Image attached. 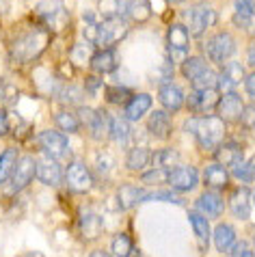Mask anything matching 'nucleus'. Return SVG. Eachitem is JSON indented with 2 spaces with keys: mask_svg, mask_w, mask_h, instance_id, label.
I'll return each instance as SVG.
<instances>
[{
  "mask_svg": "<svg viewBox=\"0 0 255 257\" xmlns=\"http://www.w3.org/2000/svg\"><path fill=\"white\" fill-rule=\"evenodd\" d=\"M48 46H50V31L41 28V26H35L13 41L11 54H13V59L28 63V61H35L37 56H41V52H44Z\"/></svg>",
  "mask_w": 255,
  "mask_h": 257,
  "instance_id": "obj_1",
  "label": "nucleus"
},
{
  "mask_svg": "<svg viewBox=\"0 0 255 257\" xmlns=\"http://www.w3.org/2000/svg\"><path fill=\"white\" fill-rule=\"evenodd\" d=\"M186 130L193 132L201 149H216L225 139V121L212 115L186 121Z\"/></svg>",
  "mask_w": 255,
  "mask_h": 257,
  "instance_id": "obj_2",
  "label": "nucleus"
},
{
  "mask_svg": "<svg viewBox=\"0 0 255 257\" xmlns=\"http://www.w3.org/2000/svg\"><path fill=\"white\" fill-rule=\"evenodd\" d=\"M128 35V22L123 18H110L102 24H89L87 39L91 46H100L102 50L112 48Z\"/></svg>",
  "mask_w": 255,
  "mask_h": 257,
  "instance_id": "obj_3",
  "label": "nucleus"
},
{
  "mask_svg": "<svg viewBox=\"0 0 255 257\" xmlns=\"http://www.w3.org/2000/svg\"><path fill=\"white\" fill-rule=\"evenodd\" d=\"M186 18H188V35H193V37L199 39L210 26H214V24H216L218 13L212 9L210 5L201 3V5L193 7V9L186 13Z\"/></svg>",
  "mask_w": 255,
  "mask_h": 257,
  "instance_id": "obj_4",
  "label": "nucleus"
},
{
  "mask_svg": "<svg viewBox=\"0 0 255 257\" xmlns=\"http://www.w3.org/2000/svg\"><path fill=\"white\" fill-rule=\"evenodd\" d=\"M37 141H39L41 152H44L48 158H52V160H61V158H65V156L69 154V143H67V139L63 137L61 132H56V130L41 132Z\"/></svg>",
  "mask_w": 255,
  "mask_h": 257,
  "instance_id": "obj_5",
  "label": "nucleus"
},
{
  "mask_svg": "<svg viewBox=\"0 0 255 257\" xmlns=\"http://www.w3.org/2000/svg\"><path fill=\"white\" fill-rule=\"evenodd\" d=\"M65 182L74 192H89L93 188V175L89 173L87 164L80 160H72L65 171Z\"/></svg>",
  "mask_w": 255,
  "mask_h": 257,
  "instance_id": "obj_6",
  "label": "nucleus"
},
{
  "mask_svg": "<svg viewBox=\"0 0 255 257\" xmlns=\"http://www.w3.org/2000/svg\"><path fill=\"white\" fill-rule=\"evenodd\" d=\"M205 52H208V56L214 63H225L229 56H233V52H236V41H233V37L229 33H218L208 41Z\"/></svg>",
  "mask_w": 255,
  "mask_h": 257,
  "instance_id": "obj_7",
  "label": "nucleus"
},
{
  "mask_svg": "<svg viewBox=\"0 0 255 257\" xmlns=\"http://www.w3.org/2000/svg\"><path fill=\"white\" fill-rule=\"evenodd\" d=\"M167 182L171 184L175 190H193L197 186V182H199V173H197L195 167H188V164H180V167H173L169 171V177Z\"/></svg>",
  "mask_w": 255,
  "mask_h": 257,
  "instance_id": "obj_8",
  "label": "nucleus"
},
{
  "mask_svg": "<svg viewBox=\"0 0 255 257\" xmlns=\"http://www.w3.org/2000/svg\"><path fill=\"white\" fill-rule=\"evenodd\" d=\"M33 177H35V158H31V156H24V158L18 160L16 171H13V175H11L9 195H11V192L24 190L28 184L33 182Z\"/></svg>",
  "mask_w": 255,
  "mask_h": 257,
  "instance_id": "obj_9",
  "label": "nucleus"
},
{
  "mask_svg": "<svg viewBox=\"0 0 255 257\" xmlns=\"http://www.w3.org/2000/svg\"><path fill=\"white\" fill-rule=\"evenodd\" d=\"M186 104H188V110H193V112H210L218 104V91L216 89H195L186 97Z\"/></svg>",
  "mask_w": 255,
  "mask_h": 257,
  "instance_id": "obj_10",
  "label": "nucleus"
},
{
  "mask_svg": "<svg viewBox=\"0 0 255 257\" xmlns=\"http://www.w3.org/2000/svg\"><path fill=\"white\" fill-rule=\"evenodd\" d=\"M244 80V69L240 63L236 61H231L227 63V65L223 67V71L216 76V91L218 93H231V89L236 87L238 82H242Z\"/></svg>",
  "mask_w": 255,
  "mask_h": 257,
  "instance_id": "obj_11",
  "label": "nucleus"
},
{
  "mask_svg": "<svg viewBox=\"0 0 255 257\" xmlns=\"http://www.w3.org/2000/svg\"><path fill=\"white\" fill-rule=\"evenodd\" d=\"M216 110H218V119L223 121H240V115L244 110V104H242V97L238 93H225L216 104Z\"/></svg>",
  "mask_w": 255,
  "mask_h": 257,
  "instance_id": "obj_12",
  "label": "nucleus"
},
{
  "mask_svg": "<svg viewBox=\"0 0 255 257\" xmlns=\"http://www.w3.org/2000/svg\"><path fill=\"white\" fill-rule=\"evenodd\" d=\"M35 177H39V182L46 184V186H59L61 180H63L59 162L52 160V158L37 160L35 162Z\"/></svg>",
  "mask_w": 255,
  "mask_h": 257,
  "instance_id": "obj_13",
  "label": "nucleus"
},
{
  "mask_svg": "<svg viewBox=\"0 0 255 257\" xmlns=\"http://www.w3.org/2000/svg\"><path fill=\"white\" fill-rule=\"evenodd\" d=\"M167 44L173 59H184L188 52V28L184 24H173L167 33Z\"/></svg>",
  "mask_w": 255,
  "mask_h": 257,
  "instance_id": "obj_14",
  "label": "nucleus"
},
{
  "mask_svg": "<svg viewBox=\"0 0 255 257\" xmlns=\"http://www.w3.org/2000/svg\"><path fill=\"white\" fill-rule=\"evenodd\" d=\"M117 52L112 48H106V50H97L91 56L89 65H91V71H93L95 76H102V74H110V71H115L117 67Z\"/></svg>",
  "mask_w": 255,
  "mask_h": 257,
  "instance_id": "obj_15",
  "label": "nucleus"
},
{
  "mask_svg": "<svg viewBox=\"0 0 255 257\" xmlns=\"http://www.w3.org/2000/svg\"><path fill=\"white\" fill-rule=\"evenodd\" d=\"M229 210L236 218L246 220L251 216V192L246 190L244 186H240L231 192L229 197Z\"/></svg>",
  "mask_w": 255,
  "mask_h": 257,
  "instance_id": "obj_16",
  "label": "nucleus"
},
{
  "mask_svg": "<svg viewBox=\"0 0 255 257\" xmlns=\"http://www.w3.org/2000/svg\"><path fill=\"white\" fill-rule=\"evenodd\" d=\"M80 123H84L91 130V134L97 139H102L106 134V127H108V121H106L104 112L100 110H93V108H87V106H82L80 108Z\"/></svg>",
  "mask_w": 255,
  "mask_h": 257,
  "instance_id": "obj_17",
  "label": "nucleus"
},
{
  "mask_svg": "<svg viewBox=\"0 0 255 257\" xmlns=\"http://www.w3.org/2000/svg\"><path fill=\"white\" fill-rule=\"evenodd\" d=\"M223 208H225V201L221 195L216 192H205L197 199V212L201 216H210V218H218L223 214Z\"/></svg>",
  "mask_w": 255,
  "mask_h": 257,
  "instance_id": "obj_18",
  "label": "nucleus"
},
{
  "mask_svg": "<svg viewBox=\"0 0 255 257\" xmlns=\"http://www.w3.org/2000/svg\"><path fill=\"white\" fill-rule=\"evenodd\" d=\"M145 197H147V192L139 186H132V184H123V186H119V190H117V201H119V208L121 210H132L134 205L145 201Z\"/></svg>",
  "mask_w": 255,
  "mask_h": 257,
  "instance_id": "obj_19",
  "label": "nucleus"
},
{
  "mask_svg": "<svg viewBox=\"0 0 255 257\" xmlns=\"http://www.w3.org/2000/svg\"><path fill=\"white\" fill-rule=\"evenodd\" d=\"M216 164H221V167H225L227 164L229 169L238 167V164H242V149H240L236 143H221V145L216 147Z\"/></svg>",
  "mask_w": 255,
  "mask_h": 257,
  "instance_id": "obj_20",
  "label": "nucleus"
},
{
  "mask_svg": "<svg viewBox=\"0 0 255 257\" xmlns=\"http://www.w3.org/2000/svg\"><path fill=\"white\" fill-rule=\"evenodd\" d=\"M150 108H152V95L137 93V95H132V99L125 104V119L128 121H139Z\"/></svg>",
  "mask_w": 255,
  "mask_h": 257,
  "instance_id": "obj_21",
  "label": "nucleus"
},
{
  "mask_svg": "<svg viewBox=\"0 0 255 257\" xmlns=\"http://www.w3.org/2000/svg\"><path fill=\"white\" fill-rule=\"evenodd\" d=\"M78 229H80L82 240H95L102 233V218L95 212H84L80 216V223H78Z\"/></svg>",
  "mask_w": 255,
  "mask_h": 257,
  "instance_id": "obj_22",
  "label": "nucleus"
},
{
  "mask_svg": "<svg viewBox=\"0 0 255 257\" xmlns=\"http://www.w3.org/2000/svg\"><path fill=\"white\" fill-rule=\"evenodd\" d=\"M160 102L167 110H180L184 104V93L178 84L173 82H165L160 87Z\"/></svg>",
  "mask_w": 255,
  "mask_h": 257,
  "instance_id": "obj_23",
  "label": "nucleus"
},
{
  "mask_svg": "<svg viewBox=\"0 0 255 257\" xmlns=\"http://www.w3.org/2000/svg\"><path fill=\"white\" fill-rule=\"evenodd\" d=\"M123 13L128 16V20H132V22H137V24L147 22L152 16L150 0H125Z\"/></svg>",
  "mask_w": 255,
  "mask_h": 257,
  "instance_id": "obj_24",
  "label": "nucleus"
},
{
  "mask_svg": "<svg viewBox=\"0 0 255 257\" xmlns=\"http://www.w3.org/2000/svg\"><path fill=\"white\" fill-rule=\"evenodd\" d=\"M255 0H236V13H233V24L240 28L255 26Z\"/></svg>",
  "mask_w": 255,
  "mask_h": 257,
  "instance_id": "obj_25",
  "label": "nucleus"
},
{
  "mask_svg": "<svg viewBox=\"0 0 255 257\" xmlns=\"http://www.w3.org/2000/svg\"><path fill=\"white\" fill-rule=\"evenodd\" d=\"M147 130L158 139H167L171 134V117L165 110H154L147 121Z\"/></svg>",
  "mask_w": 255,
  "mask_h": 257,
  "instance_id": "obj_26",
  "label": "nucleus"
},
{
  "mask_svg": "<svg viewBox=\"0 0 255 257\" xmlns=\"http://www.w3.org/2000/svg\"><path fill=\"white\" fill-rule=\"evenodd\" d=\"M203 182H205V186L221 190L229 184V173L225 167H221V164H210L203 173Z\"/></svg>",
  "mask_w": 255,
  "mask_h": 257,
  "instance_id": "obj_27",
  "label": "nucleus"
},
{
  "mask_svg": "<svg viewBox=\"0 0 255 257\" xmlns=\"http://www.w3.org/2000/svg\"><path fill=\"white\" fill-rule=\"evenodd\" d=\"M108 132L115 143L119 145H125L128 141L132 137V127H130V121L128 119H121V117H108Z\"/></svg>",
  "mask_w": 255,
  "mask_h": 257,
  "instance_id": "obj_28",
  "label": "nucleus"
},
{
  "mask_svg": "<svg viewBox=\"0 0 255 257\" xmlns=\"http://www.w3.org/2000/svg\"><path fill=\"white\" fill-rule=\"evenodd\" d=\"M18 160H20V154H18L16 147H9V149H5V152L0 154V186H3L7 180H11Z\"/></svg>",
  "mask_w": 255,
  "mask_h": 257,
  "instance_id": "obj_29",
  "label": "nucleus"
},
{
  "mask_svg": "<svg viewBox=\"0 0 255 257\" xmlns=\"http://www.w3.org/2000/svg\"><path fill=\"white\" fill-rule=\"evenodd\" d=\"M233 242H236V231H233L231 225L223 223V225H218L214 229V246H216V251H223V253L229 251Z\"/></svg>",
  "mask_w": 255,
  "mask_h": 257,
  "instance_id": "obj_30",
  "label": "nucleus"
},
{
  "mask_svg": "<svg viewBox=\"0 0 255 257\" xmlns=\"http://www.w3.org/2000/svg\"><path fill=\"white\" fill-rule=\"evenodd\" d=\"M208 67L210 65H208V61H205L203 56H188V59L182 61V74H184V78H186L188 82L195 80V78Z\"/></svg>",
  "mask_w": 255,
  "mask_h": 257,
  "instance_id": "obj_31",
  "label": "nucleus"
},
{
  "mask_svg": "<svg viewBox=\"0 0 255 257\" xmlns=\"http://www.w3.org/2000/svg\"><path fill=\"white\" fill-rule=\"evenodd\" d=\"M152 162V152L145 147H132V152H128L125 167L130 171H141L145 169V164Z\"/></svg>",
  "mask_w": 255,
  "mask_h": 257,
  "instance_id": "obj_32",
  "label": "nucleus"
},
{
  "mask_svg": "<svg viewBox=\"0 0 255 257\" xmlns=\"http://www.w3.org/2000/svg\"><path fill=\"white\" fill-rule=\"evenodd\" d=\"M188 218H190V225H193L197 238L201 240V246H205V244H208V240H210V225H208V218L201 216V214L197 212V210L190 212Z\"/></svg>",
  "mask_w": 255,
  "mask_h": 257,
  "instance_id": "obj_33",
  "label": "nucleus"
},
{
  "mask_svg": "<svg viewBox=\"0 0 255 257\" xmlns=\"http://www.w3.org/2000/svg\"><path fill=\"white\" fill-rule=\"evenodd\" d=\"M112 257H130L132 255V240L128 233H117L110 242Z\"/></svg>",
  "mask_w": 255,
  "mask_h": 257,
  "instance_id": "obj_34",
  "label": "nucleus"
},
{
  "mask_svg": "<svg viewBox=\"0 0 255 257\" xmlns=\"http://www.w3.org/2000/svg\"><path fill=\"white\" fill-rule=\"evenodd\" d=\"M178 160H180V154L175 152V149H160V152L152 154V162L158 169H167L169 171Z\"/></svg>",
  "mask_w": 255,
  "mask_h": 257,
  "instance_id": "obj_35",
  "label": "nucleus"
},
{
  "mask_svg": "<svg viewBox=\"0 0 255 257\" xmlns=\"http://www.w3.org/2000/svg\"><path fill=\"white\" fill-rule=\"evenodd\" d=\"M97 11H100L106 20L121 18L123 16V3L121 0H97Z\"/></svg>",
  "mask_w": 255,
  "mask_h": 257,
  "instance_id": "obj_36",
  "label": "nucleus"
},
{
  "mask_svg": "<svg viewBox=\"0 0 255 257\" xmlns=\"http://www.w3.org/2000/svg\"><path fill=\"white\" fill-rule=\"evenodd\" d=\"M132 91L130 89H125V87H110V89H106V99H108V104H115V106H123L125 108V104L132 99Z\"/></svg>",
  "mask_w": 255,
  "mask_h": 257,
  "instance_id": "obj_37",
  "label": "nucleus"
},
{
  "mask_svg": "<svg viewBox=\"0 0 255 257\" xmlns=\"http://www.w3.org/2000/svg\"><path fill=\"white\" fill-rule=\"evenodd\" d=\"M54 123L59 125L63 132H78V125H80V121H78V117L72 115V112L59 110V112L54 115Z\"/></svg>",
  "mask_w": 255,
  "mask_h": 257,
  "instance_id": "obj_38",
  "label": "nucleus"
},
{
  "mask_svg": "<svg viewBox=\"0 0 255 257\" xmlns=\"http://www.w3.org/2000/svg\"><path fill=\"white\" fill-rule=\"evenodd\" d=\"M69 56H72V61L74 63H82L84 61H91V56H93V52H91V44L89 41H78V44H74V48L69 50Z\"/></svg>",
  "mask_w": 255,
  "mask_h": 257,
  "instance_id": "obj_39",
  "label": "nucleus"
},
{
  "mask_svg": "<svg viewBox=\"0 0 255 257\" xmlns=\"http://www.w3.org/2000/svg\"><path fill=\"white\" fill-rule=\"evenodd\" d=\"M169 177V171L167 169H158L154 167L152 171H145L143 173V182L145 184H152V186H158V184H165Z\"/></svg>",
  "mask_w": 255,
  "mask_h": 257,
  "instance_id": "obj_40",
  "label": "nucleus"
},
{
  "mask_svg": "<svg viewBox=\"0 0 255 257\" xmlns=\"http://www.w3.org/2000/svg\"><path fill=\"white\" fill-rule=\"evenodd\" d=\"M59 97L63 99V102H69V104H78L80 102V89L74 87V84H69V87H63Z\"/></svg>",
  "mask_w": 255,
  "mask_h": 257,
  "instance_id": "obj_41",
  "label": "nucleus"
},
{
  "mask_svg": "<svg viewBox=\"0 0 255 257\" xmlns=\"http://www.w3.org/2000/svg\"><path fill=\"white\" fill-rule=\"evenodd\" d=\"M145 201H171V203H182V199L175 197L173 192H147Z\"/></svg>",
  "mask_w": 255,
  "mask_h": 257,
  "instance_id": "obj_42",
  "label": "nucleus"
},
{
  "mask_svg": "<svg viewBox=\"0 0 255 257\" xmlns=\"http://www.w3.org/2000/svg\"><path fill=\"white\" fill-rule=\"evenodd\" d=\"M231 171H233V175L240 177V180H242V182H253V180H255V173L251 171V167H249V164H246V162L238 164V167H233Z\"/></svg>",
  "mask_w": 255,
  "mask_h": 257,
  "instance_id": "obj_43",
  "label": "nucleus"
},
{
  "mask_svg": "<svg viewBox=\"0 0 255 257\" xmlns=\"http://www.w3.org/2000/svg\"><path fill=\"white\" fill-rule=\"evenodd\" d=\"M240 123L244 127H249V130H255V106H244L242 115H240Z\"/></svg>",
  "mask_w": 255,
  "mask_h": 257,
  "instance_id": "obj_44",
  "label": "nucleus"
},
{
  "mask_svg": "<svg viewBox=\"0 0 255 257\" xmlns=\"http://www.w3.org/2000/svg\"><path fill=\"white\" fill-rule=\"evenodd\" d=\"M100 87H102V78L95 76V74H91V76L87 78V82H84V91H87L89 95H95Z\"/></svg>",
  "mask_w": 255,
  "mask_h": 257,
  "instance_id": "obj_45",
  "label": "nucleus"
},
{
  "mask_svg": "<svg viewBox=\"0 0 255 257\" xmlns=\"http://www.w3.org/2000/svg\"><path fill=\"white\" fill-rule=\"evenodd\" d=\"M95 164H97V169H100L102 173H108L110 167H112L110 154H108V152H100V154H97V160H95Z\"/></svg>",
  "mask_w": 255,
  "mask_h": 257,
  "instance_id": "obj_46",
  "label": "nucleus"
},
{
  "mask_svg": "<svg viewBox=\"0 0 255 257\" xmlns=\"http://www.w3.org/2000/svg\"><path fill=\"white\" fill-rule=\"evenodd\" d=\"M9 115H7L5 110H0V137H5V134H9Z\"/></svg>",
  "mask_w": 255,
  "mask_h": 257,
  "instance_id": "obj_47",
  "label": "nucleus"
},
{
  "mask_svg": "<svg viewBox=\"0 0 255 257\" xmlns=\"http://www.w3.org/2000/svg\"><path fill=\"white\" fill-rule=\"evenodd\" d=\"M244 84H246V93H249V97L255 99V71L244 78Z\"/></svg>",
  "mask_w": 255,
  "mask_h": 257,
  "instance_id": "obj_48",
  "label": "nucleus"
},
{
  "mask_svg": "<svg viewBox=\"0 0 255 257\" xmlns=\"http://www.w3.org/2000/svg\"><path fill=\"white\" fill-rule=\"evenodd\" d=\"M233 246L236 248H229V253H231V257H240L244 251H246V246H244V242H233Z\"/></svg>",
  "mask_w": 255,
  "mask_h": 257,
  "instance_id": "obj_49",
  "label": "nucleus"
},
{
  "mask_svg": "<svg viewBox=\"0 0 255 257\" xmlns=\"http://www.w3.org/2000/svg\"><path fill=\"white\" fill-rule=\"evenodd\" d=\"M249 63H251V65H255V44L249 46Z\"/></svg>",
  "mask_w": 255,
  "mask_h": 257,
  "instance_id": "obj_50",
  "label": "nucleus"
},
{
  "mask_svg": "<svg viewBox=\"0 0 255 257\" xmlns=\"http://www.w3.org/2000/svg\"><path fill=\"white\" fill-rule=\"evenodd\" d=\"M89 257H112V255H108V253H104V251H93Z\"/></svg>",
  "mask_w": 255,
  "mask_h": 257,
  "instance_id": "obj_51",
  "label": "nucleus"
},
{
  "mask_svg": "<svg viewBox=\"0 0 255 257\" xmlns=\"http://www.w3.org/2000/svg\"><path fill=\"white\" fill-rule=\"evenodd\" d=\"M240 257H255V253H253V251H249V248H246V251H244L242 255H240Z\"/></svg>",
  "mask_w": 255,
  "mask_h": 257,
  "instance_id": "obj_52",
  "label": "nucleus"
},
{
  "mask_svg": "<svg viewBox=\"0 0 255 257\" xmlns=\"http://www.w3.org/2000/svg\"><path fill=\"white\" fill-rule=\"evenodd\" d=\"M246 164H249V167H251V171H253V173H255V156H253V158H251L249 162H246Z\"/></svg>",
  "mask_w": 255,
  "mask_h": 257,
  "instance_id": "obj_53",
  "label": "nucleus"
},
{
  "mask_svg": "<svg viewBox=\"0 0 255 257\" xmlns=\"http://www.w3.org/2000/svg\"><path fill=\"white\" fill-rule=\"evenodd\" d=\"M26 257H44V255H41V253H28Z\"/></svg>",
  "mask_w": 255,
  "mask_h": 257,
  "instance_id": "obj_54",
  "label": "nucleus"
},
{
  "mask_svg": "<svg viewBox=\"0 0 255 257\" xmlns=\"http://www.w3.org/2000/svg\"><path fill=\"white\" fill-rule=\"evenodd\" d=\"M251 192V201H253V205H255V188L253 190H249Z\"/></svg>",
  "mask_w": 255,
  "mask_h": 257,
  "instance_id": "obj_55",
  "label": "nucleus"
},
{
  "mask_svg": "<svg viewBox=\"0 0 255 257\" xmlns=\"http://www.w3.org/2000/svg\"><path fill=\"white\" fill-rule=\"evenodd\" d=\"M169 3H184V0H169Z\"/></svg>",
  "mask_w": 255,
  "mask_h": 257,
  "instance_id": "obj_56",
  "label": "nucleus"
}]
</instances>
